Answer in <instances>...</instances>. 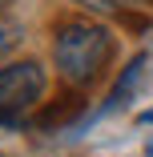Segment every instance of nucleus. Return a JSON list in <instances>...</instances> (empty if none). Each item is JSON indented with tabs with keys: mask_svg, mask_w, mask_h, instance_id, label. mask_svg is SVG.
Returning a JSON list of instances; mask_svg holds the SVG:
<instances>
[{
	"mask_svg": "<svg viewBox=\"0 0 153 157\" xmlns=\"http://www.w3.org/2000/svg\"><path fill=\"white\" fill-rule=\"evenodd\" d=\"M113 33L97 20H65L52 36V65L69 85H93L113 60Z\"/></svg>",
	"mask_w": 153,
	"mask_h": 157,
	"instance_id": "obj_1",
	"label": "nucleus"
},
{
	"mask_svg": "<svg viewBox=\"0 0 153 157\" xmlns=\"http://www.w3.org/2000/svg\"><path fill=\"white\" fill-rule=\"evenodd\" d=\"M89 12H117V8H149L153 0H77Z\"/></svg>",
	"mask_w": 153,
	"mask_h": 157,
	"instance_id": "obj_4",
	"label": "nucleus"
},
{
	"mask_svg": "<svg viewBox=\"0 0 153 157\" xmlns=\"http://www.w3.org/2000/svg\"><path fill=\"white\" fill-rule=\"evenodd\" d=\"M44 65L40 60H12L0 69V125H16L20 113H28L44 97Z\"/></svg>",
	"mask_w": 153,
	"mask_h": 157,
	"instance_id": "obj_2",
	"label": "nucleus"
},
{
	"mask_svg": "<svg viewBox=\"0 0 153 157\" xmlns=\"http://www.w3.org/2000/svg\"><path fill=\"white\" fill-rule=\"evenodd\" d=\"M4 4H12V0H0V8H4Z\"/></svg>",
	"mask_w": 153,
	"mask_h": 157,
	"instance_id": "obj_7",
	"label": "nucleus"
},
{
	"mask_svg": "<svg viewBox=\"0 0 153 157\" xmlns=\"http://www.w3.org/2000/svg\"><path fill=\"white\" fill-rule=\"evenodd\" d=\"M141 121H145V125H149V121H153V109H149V113H141Z\"/></svg>",
	"mask_w": 153,
	"mask_h": 157,
	"instance_id": "obj_6",
	"label": "nucleus"
},
{
	"mask_svg": "<svg viewBox=\"0 0 153 157\" xmlns=\"http://www.w3.org/2000/svg\"><path fill=\"white\" fill-rule=\"evenodd\" d=\"M20 33L24 28L16 24V20H8V16H0V60H4L16 44H20Z\"/></svg>",
	"mask_w": 153,
	"mask_h": 157,
	"instance_id": "obj_5",
	"label": "nucleus"
},
{
	"mask_svg": "<svg viewBox=\"0 0 153 157\" xmlns=\"http://www.w3.org/2000/svg\"><path fill=\"white\" fill-rule=\"evenodd\" d=\"M141 77H145V52L129 60V69L121 73V81L113 85V93H109V101H105V109H101V113H113V109H121V105H125V101L133 97V89L141 85Z\"/></svg>",
	"mask_w": 153,
	"mask_h": 157,
	"instance_id": "obj_3",
	"label": "nucleus"
}]
</instances>
